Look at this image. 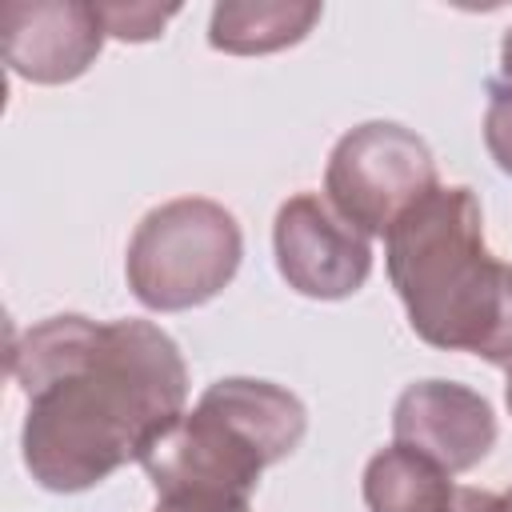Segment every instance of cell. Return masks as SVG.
<instances>
[{
    "label": "cell",
    "mask_w": 512,
    "mask_h": 512,
    "mask_svg": "<svg viewBox=\"0 0 512 512\" xmlns=\"http://www.w3.org/2000/svg\"><path fill=\"white\" fill-rule=\"evenodd\" d=\"M384 264L424 344L512 368V264L488 252L468 184H440L408 208L384 236Z\"/></svg>",
    "instance_id": "cell-2"
},
{
    "label": "cell",
    "mask_w": 512,
    "mask_h": 512,
    "mask_svg": "<svg viewBox=\"0 0 512 512\" xmlns=\"http://www.w3.org/2000/svg\"><path fill=\"white\" fill-rule=\"evenodd\" d=\"M304 432L308 412L288 388L252 376H224L200 392L192 412L156 432L136 464L160 500H248L264 468L296 452Z\"/></svg>",
    "instance_id": "cell-3"
},
{
    "label": "cell",
    "mask_w": 512,
    "mask_h": 512,
    "mask_svg": "<svg viewBox=\"0 0 512 512\" xmlns=\"http://www.w3.org/2000/svg\"><path fill=\"white\" fill-rule=\"evenodd\" d=\"M392 444L416 448L436 460L444 472L476 468L496 444L492 404L456 380H416L396 396L392 408Z\"/></svg>",
    "instance_id": "cell-8"
},
{
    "label": "cell",
    "mask_w": 512,
    "mask_h": 512,
    "mask_svg": "<svg viewBox=\"0 0 512 512\" xmlns=\"http://www.w3.org/2000/svg\"><path fill=\"white\" fill-rule=\"evenodd\" d=\"M4 64L32 84H68L84 76L104 48L100 4L84 0H12L0 12Z\"/></svg>",
    "instance_id": "cell-7"
},
{
    "label": "cell",
    "mask_w": 512,
    "mask_h": 512,
    "mask_svg": "<svg viewBox=\"0 0 512 512\" xmlns=\"http://www.w3.org/2000/svg\"><path fill=\"white\" fill-rule=\"evenodd\" d=\"M496 512H512V488L500 496V504H496Z\"/></svg>",
    "instance_id": "cell-17"
},
{
    "label": "cell",
    "mask_w": 512,
    "mask_h": 512,
    "mask_svg": "<svg viewBox=\"0 0 512 512\" xmlns=\"http://www.w3.org/2000/svg\"><path fill=\"white\" fill-rule=\"evenodd\" d=\"M504 404H508V412H512V368H508V380H504Z\"/></svg>",
    "instance_id": "cell-16"
},
{
    "label": "cell",
    "mask_w": 512,
    "mask_h": 512,
    "mask_svg": "<svg viewBox=\"0 0 512 512\" xmlns=\"http://www.w3.org/2000/svg\"><path fill=\"white\" fill-rule=\"evenodd\" d=\"M360 488L368 512H452L456 504L452 472L404 444L380 448L364 464Z\"/></svg>",
    "instance_id": "cell-10"
},
{
    "label": "cell",
    "mask_w": 512,
    "mask_h": 512,
    "mask_svg": "<svg viewBox=\"0 0 512 512\" xmlns=\"http://www.w3.org/2000/svg\"><path fill=\"white\" fill-rule=\"evenodd\" d=\"M484 144L500 172L512 176V84L488 80V108H484Z\"/></svg>",
    "instance_id": "cell-12"
},
{
    "label": "cell",
    "mask_w": 512,
    "mask_h": 512,
    "mask_svg": "<svg viewBox=\"0 0 512 512\" xmlns=\"http://www.w3.org/2000/svg\"><path fill=\"white\" fill-rule=\"evenodd\" d=\"M8 368L28 396L24 468L48 492H84L140 460L188 400L184 356L152 320L48 316L12 344Z\"/></svg>",
    "instance_id": "cell-1"
},
{
    "label": "cell",
    "mask_w": 512,
    "mask_h": 512,
    "mask_svg": "<svg viewBox=\"0 0 512 512\" xmlns=\"http://www.w3.org/2000/svg\"><path fill=\"white\" fill-rule=\"evenodd\" d=\"M244 260L236 216L208 196H176L152 208L124 256L132 296L152 312H184L220 296Z\"/></svg>",
    "instance_id": "cell-4"
},
{
    "label": "cell",
    "mask_w": 512,
    "mask_h": 512,
    "mask_svg": "<svg viewBox=\"0 0 512 512\" xmlns=\"http://www.w3.org/2000/svg\"><path fill=\"white\" fill-rule=\"evenodd\" d=\"M500 68H504V76L500 80H508L512 84V28L504 32V40H500Z\"/></svg>",
    "instance_id": "cell-15"
},
{
    "label": "cell",
    "mask_w": 512,
    "mask_h": 512,
    "mask_svg": "<svg viewBox=\"0 0 512 512\" xmlns=\"http://www.w3.org/2000/svg\"><path fill=\"white\" fill-rule=\"evenodd\" d=\"M500 496L484 492V488H456V504L452 512H496Z\"/></svg>",
    "instance_id": "cell-14"
},
{
    "label": "cell",
    "mask_w": 512,
    "mask_h": 512,
    "mask_svg": "<svg viewBox=\"0 0 512 512\" xmlns=\"http://www.w3.org/2000/svg\"><path fill=\"white\" fill-rule=\"evenodd\" d=\"M432 188H440L432 148L396 120L348 128L324 168V200L364 236H388Z\"/></svg>",
    "instance_id": "cell-5"
},
{
    "label": "cell",
    "mask_w": 512,
    "mask_h": 512,
    "mask_svg": "<svg viewBox=\"0 0 512 512\" xmlns=\"http://www.w3.org/2000/svg\"><path fill=\"white\" fill-rule=\"evenodd\" d=\"M272 252L284 284L308 300H344L372 276V244L320 192H296L276 208Z\"/></svg>",
    "instance_id": "cell-6"
},
{
    "label": "cell",
    "mask_w": 512,
    "mask_h": 512,
    "mask_svg": "<svg viewBox=\"0 0 512 512\" xmlns=\"http://www.w3.org/2000/svg\"><path fill=\"white\" fill-rule=\"evenodd\" d=\"M180 8L176 4H100V16H104V28L108 36L116 40H156L164 32V24L176 16Z\"/></svg>",
    "instance_id": "cell-11"
},
{
    "label": "cell",
    "mask_w": 512,
    "mask_h": 512,
    "mask_svg": "<svg viewBox=\"0 0 512 512\" xmlns=\"http://www.w3.org/2000/svg\"><path fill=\"white\" fill-rule=\"evenodd\" d=\"M152 512H252L248 500H212V496H168Z\"/></svg>",
    "instance_id": "cell-13"
},
{
    "label": "cell",
    "mask_w": 512,
    "mask_h": 512,
    "mask_svg": "<svg viewBox=\"0 0 512 512\" xmlns=\"http://www.w3.org/2000/svg\"><path fill=\"white\" fill-rule=\"evenodd\" d=\"M320 12L316 0H224L212 8L208 44L228 56H268L300 44Z\"/></svg>",
    "instance_id": "cell-9"
}]
</instances>
